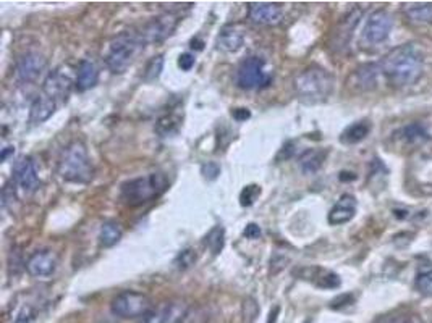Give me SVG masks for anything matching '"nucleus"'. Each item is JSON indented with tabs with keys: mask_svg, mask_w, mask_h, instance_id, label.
<instances>
[{
	"mask_svg": "<svg viewBox=\"0 0 432 323\" xmlns=\"http://www.w3.org/2000/svg\"><path fill=\"white\" fill-rule=\"evenodd\" d=\"M13 152H15V148H12V146H8V148H5V149H3L2 157H0V159H2V160H7L8 155H10V154H13Z\"/></svg>",
	"mask_w": 432,
	"mask_h": 323,
	"instance_id": "nucleus-44",
	"label": "nucleus"
},
{
	"mask_svg": "<svg viewBox=\"0 0 432 323\" xmlns=\"http://www.w3.org/2000/svg\"><path fill=\"white\" fill-rule=\"evenodd\" d=\"M194 63H196V58H194L193 53H182V55L178 57V67H180V70H183V71L191 70V68L194 67Z\"/></svg>",
	"mask_w": 432,
	"mask_h": 323,
	"instance_id": "nucleus-38",
	"label": "nucleus"
},
{
	"mask_svg": "<svg viewBox=\"0 0 432 323\" xmlns=\"http://www.w3.org/2000/svg\"><path fill=\"white\" fill-rule=\"evenodd\" d=\"M379 67L390 86L405 87L421 78L424 57L416 44H401L386 53Z\"/></svg>",
	"mask_w": 432,
	"mask_h": 323,
	"instance_id": "nucleus-1",
	"label": "nucleus"
},
{
	"mask_svg": "<svg viewBox=\"0 0 432 323\" xmlns=\"http://www.w3.org/2000/svg\"><path fill=\"white\" fill-rule=\"evenodd\" d=\"M164 55L160 53V55H155L150 58V60L146 63V68H144V73H143V80L146 82H153L157 80V78L162 75V70H164Z\"/></svg>",
	"mask_w": 432,
	"mask_h": 323,
	"instance_id": "nucleus-30",
	"label": "nucleus"
},
{
	"mask_svg": "<svg viewBox=\"0 0 432 323\" xmlns=\"http://www.w3.org/2000/svg\"><path fill=\"white\" fill-rule=\"evenodd\" d=\"M73 85H75V82L71 81L68 73L63 71L62 68H55V70L47 76V80L44 81V92L55 101L57 99L67 101V97L70 96Z\"/></svg>",
	"mask_w": 432,
	"mask_h": 323,
	"instance_id": "nucleus-15",
	"label": "nucleus"
},
{
	"mask_svg": "<svg viewBox=\"0 0 432 323\" xmlns=\"http://www.w3.org/2000/svg\"><path fill=\"white\" fill-rule=\"evenodd\" d=\"M383 323H411L408 319H388Z\"/></svg>",
	"mask_w": 432,
	"mask_h": 323,
	"instance_id": "nucleus-46",
	"label": "nucleus"
},
{
	"mask_svg": "<svg viewBox=\"0 0 432 323\" xmlns=\"http://www.w3.org/2000/svg\"><path fill=\"white\" fill-rule=\"evenodd\" d=\"M259 195H261L259 184H248L241 189V193H240V204L243 205V207H251Z\"/></svg>",
	"mask_w": 432,
	"mask_h": 323,
	"instance_id": "nucleus-33",
	"label": "nucleus"
},
{
	"mask_svg": "<svg viewBox=\"0 0 432 323\" xmlns=\"http://www.w3.org/2000/svg\"><path fill=\"white\" fill-rule=\"evenodd\" d=\"M37 311L31 302H24V304L19 306V309L17 311V314L13 315V323H31L36 319Z\"/></svg>",
	"mask_w": 432,
	"mask_h": 323,
	"instance_id": "nucleus-34",
	"label": "nucleus"
},
{
	"mask_svg": "<svg viewBox=\"0 0 432 323\" xmlns=\"http://www.w3.org/2000/svg\"><path fill=\"white\" fill-rule=\"evenodd\" d=\"M398 136H400V139L403 141V143H406L410 146H420L429 139V134H427L426 128L421 123L406 125L405 128H401L400 131H398Z\"/></svg>",
	"mask_w": 432,
	"mask_h": 323,
	"instance_id": "nucleus-25",
	"label": "nucleus"
},
{
	"mask_svg": "<svg viewBox=\"0 0 432 323\" xmlns=\"http://www.w3.org/2000/svg\"><path fill=\"white\" fill-rule=\"evenodd\" d=\"M381 70V67L376 65V63H366V65H361L359 68L354 70V73L349 78V85H352L353 89L356 91H371L377 85V73Z\"/></svg>",
	"mask_w": 432,
	"mask_h": 323,
	"instance_id": "nucleus-20",
	"label": "nucleus"
},
{
	"mask_svg": "<svg viewBox=\"0 0 432 323\" xmlns=\"http://www.w3.org/2000/svg\"><path fill=\"white\" fill-rule=\"evenodd\" d=\"M245 44V33L238 24H227L221 29V33L217 34L216 39V47L217 51L233 53L238 52Z\"/></svg>",
	"mask_w": 432,
	"mask_h": 323,
	"instance_id": "nucleus-16",
	"label": "nucleus"
},
{
	"mask_svg": "<svg viewBox=\"0 0 432 323\" xmlns=\"http://www.w3.org/2000/svg\"><path fill=\"white\" fill-rule=\"evenodd\" d=\"M361 17H363L361 10L353 8L340 19L337 28H335V31L332 33V39H330V47H332L334 51L342 52L343 49L348 47L349 41H352L353 31L356 29Z\"/></svg>",
	"mask_w": 432,
	"mask_h": 323,
	"instance_id": "nucleus-13",
	"label": "nucleus"
},
{
	"mask_svg": "<svg viewBox=\"0 0 432 323\" xmlns=\"http://www.w3.org/2000/svg\"><path fill=\"white\" fill-rule=\"evenodd\" d=\"M99 81V70H97L96 63L89 60V58H85V60L80 62L76 71V80H75V87L80 92H85L87 89H92Z\"/></svg>",
	"mask_w": 432,
	"mask_h": 323,
	"instance_id": "nucleus-21",
	"label": "nucleus"
},
{
	"mask_svg": "<svg viewBox=\"0 0 432 323\" xmlns=\"http://www.w3.org/2000/svg\"><path fill=\"white\" fill-rule=\"evenodd\" d=\"M415 286L420 295L431 297L432 296V267H420L416 273Z\"/></svg>",
	"mask_w": 432,
	"mask_h": 323,
	"instance_id": "nucleus-29",
	"label": "nucleus"
},
{
	"mask_svg": "<svg viewBox=\"0 0 432 323\" xmlns=\"http://www.w3.org/2000/svg\"><path fill=\"white\" fill-rule=\"evenodd\" d=\"M204 246L211 251L214 256L222 252L223 246H225V229L223 227H214L211 232L204 238Z\"/></svg>",
	"mask_w": 432,
	"mask_h": 323,
	"instance_id": "nucleus-28",
	"label": "nucleus"
},
{
	"mask_svg": "<svg viewBox=\"0 0 432 323\" xmlns=\"http://www.w3.org/2000/svg\"><path fill=\"white\" fill-rule=\"evenodd\" d=\"M170 181L165 173H149L120 184V199L128 207H141L153 202L169 189Z\"/></svg>",
	"mask_w": 432,
	"mask_h": 323,
	"instance_id": "nucleus-3",
	"label": "nucleus"
},
{
	"mask_svg": "<svg viewBox=\"0 0 432 323\" xmlns=\"http://www.w3.org/2000/svg\"><path fill=\"white\" fill-rule=\"evenodd\" d=\"M248 18L259 26H277L284 19V7L272 2L248 3Z\"/></svg>",
	"mask_w": 432,
	"mask_h": 323,
	"instance_id": "nucleus-12",
	"label": "nucleus"
},
{
	"mask_svg": "<svg viewBox=\"0 0 432 323\" xmlns=\"http://www.w3.org/2000/svg\"><path fill=\"white\" fill-rule=\"evenodd\" d=\"M110 309L120 319H143L153 309V302L143 293L123 291L112 299Z\"/></svg>",
	"mask_w": 432,
	"mask_h": 323,
	"instance_id": "nucleus-6",
	"label": "nucleus"
},
{
	"mask_svg": "<svg viewBox=\"0 0 432 323\" xmlns=\"http://www.w3.org/2000/svg\"><path fill=\"white\" fill-rule=\"evenodd\" d=\"M334 82V76L325 68L313 65L295 78L293 87L300 101L306 104H319L332 94Z\"/></svg>",
	"mask_w": 432,
	"mask_h": 323,
	"instance_id": "nucleus-4",
	"label": "nucleus"
},
{
	"mask_svg": "<svg viewBox=\"0 0 432 323\" xmlns=\"http://www.w3.org/2000/svg\"><path fill=\"white\" fill-rule=\"evenodd\" d=\"M266 60L262 57L252 55L240 63L236 70V85L245 91L259 89L270 82V76L264 71Z\"/></svg>",
	"mask_w": 432,
	"mask_h": 323,
	"instance_id": "nucleus-7",
	"label": "nucleus"
},
{
	"mask_svg": "<svg viewBox=\"0 0 432 323\" xmlns=\"http://www.w3.org/2000/svg\"><path fill=\"white\" fill-rule=\"evenodd\" d=\"M180 323H209V312L206 307H189L187 315Z\"/></svg>",
	"mask_w": 432,
	"mask_h": 323,
	"instance_id": "nucleus-35",
	"label": "nucleus"
},
{
	"mask_svg": "<svg viewBox=\"0 0 432 323\" xmlns=\"http://www.w3.org/2000/svg\"><path fill=\"white\" fill-rule=\"evenodd\" d=\"M405 15L411 19L413 23H417V24L432 23V3L421 2V3L406 5Z\"/></svg>",
	"mask_w": 432,
	"mask_h": 323,
	"instance_id": "nucleus-26",
	"label": "nucleus"
},
{
	"mask_svg": "<svg viewBox=\"0 0 432 323\" xmlns=\"http://www.w3.org/2000/svg\"><path fill=\"white\" fill-rule=\"evenodd\" d=\"M371 133V123L368 120L356 121V123L347 126L343 133L340 134V143L345 146H353L364 141Z\"/></svg>",
	"mask_w": 432,
	"mask_h": 323,
	"instance_id": "nucleus-23",
	"label": "nucleus"
},
{
	"mask_svg": "<svg viewBox=\"0 0 432 323\" xmlns=\"http://www.w3.org/2000/svg\"><path fill=\"white\" fill-rule=\"evenodd\" d=\"M58 257L52 249H39L28 259L24 267L28 273L36 278H49L52 277L57 270Z\"/></svg>",
	"mask_w": 432,
	"mask_h": 323,
	"instance_id": "nucleus-14",
	"label": "nucleus"
},
{
	"mask_svg": "<svg viewBox=\"0 0 432 323\" xmlns=\"http://www.w3.org/2000/svg\"><path fill=\"white\" fill-rule=\"evenodd\" d=\"M13 204H17V184L10 180L2 189V205L5 209H10L13 207Z\"/></svg>",
	"mask_w": 432,
	"mask_h": 323,
	"instance_id": "nucleus-36",
	"label": "nucleus"
},
{
	"mask_svg": "<svg viewBox=\"0 0 432 323\" xmlns=\"http://www.w3.org/2000/svg\"><path fill=\"white\" fill-rule=\"evenodd\" d=\"M201 175L207 181H214L221 175V166H218L217 162H206V164L201 165Z\"/></svg>",
	"mask_w": 432,
	"mask_h": 323,
	"instance_id": "nucleus-37",
	"label": "nucleus"
},
{
	"mask_svg": "<svg viewBox=\"0 0 432 323\" xmlns=\"http://www.w3.org/2000/svg\"><path fill=\"white\" fill-rule=\"evenodd\" d=\"M57 110V102L52 99L51 96H47L46 92L39 94L36 99L33 101L31 107H29V121L33 125H41L44 121H47L51 116L55 114Z\"/></svg>",
	"mask_w": 432,
	"mask_h": 323,
	"instance_id": "nucleus-19",
	"label": "nucleus"
},
{
	"mask_svg": "<svg viewBox=\"0 0 432 323\" xmlns=\"http://www.w3.org/2000/svg\"><path fill=\"white\" fill-rule=\"evenodd\" d=\"M180 125H182V116L170 112V114L160 116L157 120V123H155V133L162 136V138H169V136L178 133Z\"/></svg>",
	"mask_w": 432,
	"mask_h": 323,
	"instance_id": "nucleus-27",
	"label": "nucleus"
},
{
	"mask_svg": "<svg viewBox=\"0 0 432 323\" xmlns=\"http://www.w3.org/2000/svg\"><path fill=\"white\" fill-rule=\"evenodd\" d=\"M327 157V150L322 149H308L300 155L298 164L304 175H314L324 165V160Z\"/></svg>",
	"mask_w": 432,
	"mask_h": 323,
	"instance_id": "nucleus-22",
	"label": "nucleus"
},
{
	"mask_svg": "<svg viewBox=\"0 0 432 323\" xmlns=\"http://www.w3.org/2000/svg\"><path fill=\"white\" fill-rule=\"evenodd\" d=\"M57 173L65 183L89 184L94 178L91 159L86 146L81 141H73L62 150L58 159Z\"/></svg>",
	"mask_w": 432,
	"mask_h": 323,
	"instance_id": "nucleus-2",
	"label": "nucleus"
},
{
	"mask_svg": "<svg viewBox=\"0 0 432 323\" xmlns=\"http://www.w3.org/2000/svg\"><path fill=\"white\" fill-rule=\"evenodd\" d=\"M279 312H280V309H279V307H274V312H272V311H270V315H269V317H270V319H269V322H267V323H275L277 314H279Z\"/></svg>",
	"mask_w": 432,
	"mask_h": 323,
	"instance_id": "nucleus-45",
	"label": "nucleus"
},
{
	"mask_svg": "<svg viewBox=\"0 0 432 323\" xmlns=\"http://www.w3.org/2000/svg\"><path fill=\"white\" fill-rule=\"evenodd\" d=\"M178 24V17L173 13H164L159 15L141 26L138 31V36L143 44H154V42H162L164 39H167L170 34L175 31Z\"/></svg>",
	"mask_w": 432,
	"mask_h": 323,
	"instance_id": "nucleus-8",
	"label": "nucleus"
},
{
	"mask_svg": "<svg viewBox=\"0 0 432 323\" xmlns=\"http://www.w3.org/2000/svg\"><path fill=\"white\" fill-rule=\"evenodd\" d=\"M121 236H123V229H121L120 225L114 222V220H107V222L101 225L97 239H99L102 247H112L120 241Z\"/></svg>",
	"mask_w": 432,
	"mask_h": 323,
	"instance_id": "nucleus-24",
	"label": "nucleus"
},
{
	"mask_svg": "<svg viewBox=\"0 0 432 323\" xmlns=\"http://www.w3.org/2000/svg\"><path fill=\"white\" fill-rule=\"evenodd\" d=\"M47 67V60L37 52H26L18 58L15 75L19 82H34L39 80Z\"/></svg>",
	"mask_w": 432,
	"mask_h": 323,
	"instance_id": "nucleus-11",
	"label": "nucleus"
},
{
	"mask_svg": "<svg viewBox=\"0 0 432 323\" xmlns=\"http://www.w3.org/2000/svg\"><path fill=\"white\" fill-rule=\"evenodd\" d=\"M352 302H353L352 295H342V296H338L337 299H334L332 302H330V307H332V309H342V307L352 304Z\"/></svg>",
	"mask_w": 432,
	"mask_h": 323,
	"instance_id": "nucleus-40",
	"label": "nucleus"
},
{
	"mask_svg": "<svg viewBox=\"0 0 432 323\" xmlns=\"http://www.w3.org/2000/svg\"><path fill=\"white\" fill-rule=\"evenodd\" d=\"M144 44L138 33H121L109 42V49L104 62L114 75H121L133 65L138 53L143 51Z\"/></svg>",
	"mask_w": 432,
	"mask_h": 323,
	"instance_id": "nucleus-5",
	"label": "nucleus"
},
{
	"mask_svg": "<svg viewBox=\"0 0 432 323\" xmlns=\"http://www.w3.org/2000/svg\"><path fill=\"white\" fill-rule=\"evenodd\" d=\"M295 273L300 278H303V280L313 281L316 286L322 288V290H335V288L342 285L338 275H335L334 272L322 270V268L319 267H303L300 268V270H296Z\"/></svg>",
	"mask_w": 432,
	"mask_h": 323,
	"instance_id": "nucleus-17",
	"label": "nucleus"
},
{
	"mask_svg": "<svg viewBox=\"0 0 432 323\" xmlns=\"http://www.w3.org/2000/svg\"><path fill=\"white\" fill-rule=\"evenodd\" d=\"M338 178H340V181H353V180H356V175L348 173V171H342Z\"/></svg>",
	"mask_w": 432,
	"mask_h": 323,
	"instance_id": "nucleus-43",
	"label": "nucleus"
},
{
	"mask_svg": "<svg viewBox=\"0 0 432 323\" xmlns=\"http://www.w3.org/2000/svg\"><path fill=\"white\" fill-rule=\"evenodd\" d=\"M12 180L17 184V188L21 189L24 194H33L41 188V180H39L31 157H19L15 162Z\"/></svg>",
	"mask_w": 432,
	"mask_h": 323,
	"instance_id": "nucleus-10",
	"label": "nucleus"
},
{
	"mask_svg": "<svg viewBox=\"0 0 432 323\" xmlns=\"http://www.w3.org/2000/svg\"><path fill=\"white\" fill-rule=\"evenodd\" d=\"M196 262H198L196 251H194L193 247H187L175 257L173 265L177 267L178 270H188V268H191Z\"/></svg>",
	"mask_w": 432,
	"mask_h": 323,
	"instance_id": "nucleus-31",
	"label": "nucleus"
},
{
	"mask_svg": "<svg viewBox=\"0 0 432 323\" xmlns=\"http://www.w3.org/2000/svg\"><path fill=\"white\" fill-rule=\"evenodd\" d=\"M243 234H245V238H248V239H259L261 238L259 225L248 223L246 228H245V232H243Z\"/></svg>",
	"mask_w": 432,
	"mask_h": 323,
	"instance_id": "nucleus-39",
	"label": "nucleus"
},
{
	"mask_svg": "<svg viewBox=\"0 0 432 323\" xmlns=\"http://www.w3.org/2000/svg\"><path fill=\"white\" fill-rule=\"evenodd\" d=\"M295 154V146H293V143H286L284 148H282V150L279 152V155H277V160H286V159H290L291 155Z\"/></svg>",
	"mask_w": 432,
	"mask_h": 323,
	"instance_id": "nucleus-42",
	"label": "nucleus"
},
{
	"mask_svg": "<svg viewBox=\"0 0 432 323\" xmlns=\"http://www.w3.org/2000/svg\"><path fill=\"white\" fill-rule=\"evenodd\" d=\"M232 116L236 121H246V120L251 119V112L248 110V109H245V107H240V109L232 110Z\"/></svg>",
	"mask_w": 432,
	"mask_h": 323,
	"instance_id": "nucleus-41",
	"label": "nucleus"
},
{
	"mask_svg": "<svg viewBox=\"0 0 432 323\" xmlns=\"http://www.w3.org/2000/svg\"><path fill=\"white\" fill-rule=\"evenodd\" d=\"M141 323H169V302H162L159 307H153L143 317Z\"/></svg>",
	"mask_w": 432,
	"mask_h": 323,
	"instance_id": "nucleus-32",
	"label": "nucleus"
},
{
	"mask_svg": "<svg viewBox=\"0 0 432 323\" xmlns=\"http://www.w3.org/2000/svg\"><path fill=\"white\" fill-rule=\"evenodd\" d=\"M354 213H356V199L349 194H343L329 212L327 222L332 227H338V225H345L353 220Z\"/></svg>",
	"mask_w": 432,
	"mask_h": 323,
	"instance_id": "nucleus-18",
	"label": "nucleus"
},
{
	"mask_svg": "<svg viewBox=\"0 0 432 323\" xmlns=\"http://www.w3.org/2000/svg\"><path fill=\"white\" fill-rule=\"evenodd\" d=\"M393 19L390 13H387L386 10H376L369 15L363 29V37L364 41L369 44H382L387 41L388 34L392 31Z\"/></svg>",
	"mask_w": 432,
	"mask_h": 323,
	"instance_id": "nucleus-9",
	"label": "nucleus"
}]
</instances>
